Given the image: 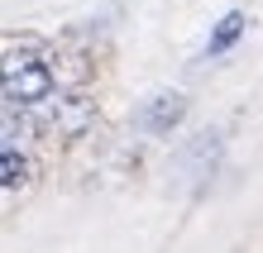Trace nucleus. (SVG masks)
<instances>
[{"label":"nucleus","mask_w":263,"mask_h":253,"mask_svg":"<svg viewBox=\"0 0 263 253\" xmlns=\"http://www.w3.org/2000/svg\"><path fill=\"white\" fill-rule=\"evenodd\" d=\"M58 91V72L39 48H14L0 57V96L10 105H43Z\"/></svg>","instance_id":"nucleus-1"},{"label":"nucleus","mask_w":263,"mask_h":253,"mask_svg":"<svg viewBox=\"0 0 263 253\" xmlns=\"http://www.w3.org/2000/svg\"><path fill=\"white\" fill-rule=\"evenodd\" d=\"M182 115H187V96H182V91H158V96L139 110V124L153 129V134H163V129H173Z\"/></svg>","instance_id":"nucleus-2"},{"label":"nucleus","mask_w":263,"mask_h":253,"mask_svg":"<svg viewBox=\"0 0 263 253\" xmlns=\"http://www.w3.org/2000/svg\"><path fill=\"white\" fill-rule=\"evenodd\" d=\"M86 120H91V101L86 96H63L53 110V124L63 134H77V129H86Z\"/></svg>","instance_id":"nucleus-3"},{"label":"nucleus","mask_w":263,"mask_h":253,"mask_svg":"<svg viewBox=\"0 0 263 253\" xmlns=\"http://www.w3.org/2000/svg\"><path fill=\"white\" fill-rule=\"evenodd\" d=\"M29 182V158L20 148L0 144V186H24Z\"/></svg>","instance_id":"nucleus-4"},{"label":"nucleus","mask_w":263,"mask_h":253,"mask_svg":"<svg viewBox=\"0 0 263 253\" xmlns=\"http://www.w3.org/2000/svg\"><path fill=\"white\" fill-rule=\"evenodd\" d=\"M239 34H244V14H239V10H230L225 20L215 24V34H211V43H206V53H225Z\"/></svg>","instance_id":"nucleus-5"}]
</instances>
